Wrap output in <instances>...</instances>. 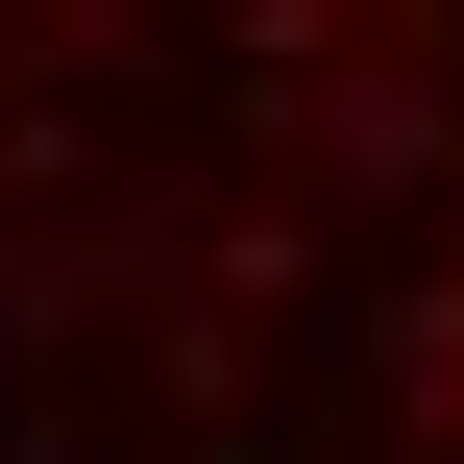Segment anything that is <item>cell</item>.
<instances>
[{
  "mask_svg": "<svg viewBox=\"0 0 464 464\" xmlns=\"http://www.w3.org/2000/svg\"><path fill=\"white\" fill-rule=\"evenodd\" d=\"M0 464H464V0H0Z\"/></svg>",
  "mask_w": 464,
  "mask_h": 464,
  "instance_id": "6da1fadb",
  "label": "cell"
}]
</instances>
